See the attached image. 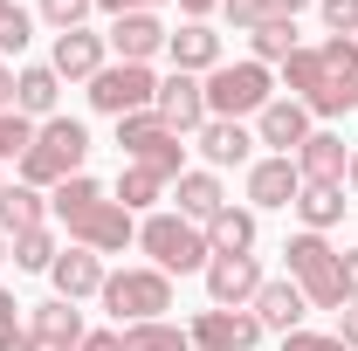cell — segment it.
Masks as SVG:
<instances>
[{
  "label": "cell",
  "instance_id": "6da1fadb",
  "mask_svg": "<svg viewBox=\"0 0 358 351\" xmlns=\"http://www.w3.org/2000/svg\"><path fill=\"white\" fill-rule=\"evenodd\" d=\"M48 214L69 227L76 248H96V255L138 248V214H124V207L110 200V186H96L90 173H69L62 186H48Z\"/></svg>",
  "mask_w": 358,
  "mask_h": 351
},
{
  "label": "cell",
  "instance_id": "7a4b0ae2",
  "mask_svg": "<svg viewBox=\"0 0 358 351\" xmlns=\"http://www.w3.org/2000/svg\"><path fill=\"white\" fill-rule=\"evenodd\" d=\"M282 83H289V96L310 117H345V110H358V42L352 35H331V42H317V48H296L282 62Z\"/></svg>",
  "mask_w": 358,
  "mask_h": 351
},
{
  "label": "cell",
  "instance_id": "3957f363",
  "mask_svg": "<svg viewBox=\"0 0 358 351\" xmlns=\"http://www.w3.org/2000/svg\"><path fill=\"white\" fill-rule=\"evenodd\" d=\"M83 159H90V131H83V117H48V124H35V145L14 159V179L21 186H35V193H48V186H62L69 173H83Z\"/></svg>",
  "mask_w": 358,
  "mask_h": 351
},
{
  "label": "cell",
  "instance_id": "277c9868",
  "mask_svg": "<svg viewBox=\"0 0 358 351\" xmlns=\"http://www.w3.org/2000/svg\"><path fill=\"white\" fill-rule=\"evenodd\" d=\"M138 248L152 255V268H166V275H200V268L214 262L207 227L186 220V214H145L138 220Z\"/></svg>",
  "mask_w": 358,
  "mask_h": 351
},
{
  "label": "cell",
  "instance_id": "5b68a950",
  "mask_svg": "<svg viewBox=\"0 0 358 351\" xmlns=\"http://www.w3.org/2000/svg\"><path fill=\"white\" fill-rule=\"evenodd\" d=\"M200 89H207V117L248 124V117H262V103H275V69H262L255 55L248 62H221L214 76H200Z\"/></svg>",
  "mask_w": 358,
  "mask_h": 351
},
{
  "label": "cell",
  "instance_id": "8992f818",
  "mask_svg": "<svg viewBox=\"0 0 358 351\" xmlns=\"http://www.w3.org/2000/svg\"><path fill=\"white\" fill-rule=\"evenodd\" d=\"M96 303L117 317V331L124 324H152V317H166L173 310V275L166 268H110L103 275V289H96Z\"/></svg>",
  "mask_w": 358,
  "mask_h": 351
},
{
  "label": "cell",
  "instance_id": "52a82bcc",
  "mask_svg": "<svg viewBox=\"0 0 358 351\" xmlns=\"http://www.w3.org/2000/svg\"><path fill=\"white\" fill-rule=\"evenodd\" d=\"M282 268H289V282L303 289V303L310 310H345V282H338V248L324 241V234H289L282 241Z\"/></svg>",
  "mask_w": 358,
  "mask_h": 351
},
{
  "label": "cell",
  "instance_id": "ba28073f",
  "mask_svg": "<svg viewBox=\"0 0 358 351\" xmlns=\"http://www.w3.org/2000/svg\"><path fill=\"white\" fill-rule=\"evenodd\" d=\"M117 152H124V166H145V173H159L166 186L186 173V138L166 131L159 110H131V117H117Z\"/></svg>",
  "mask_w": 358,
  "mask_h": 351
},
{
  "label": "cell",
  "instance_id": "9c48e42d",
  "mask_svg": "<svg viewBox=\"0 0 358 351\" xmlns=\"http://www.w3.org/2000/svg\"><path fill=\"white\" fill-rule=\"evenodd\" d=\"M83 89H90V110H103V117H131V110H152L159 76H152V62H103Z\"/></svg>",
  "mask_w": 358,
  "mask_h": 351
},
{
  "label": "cell",
  "instance_id": "30bf717a",
  "mask_svg": "<svg viewBox=\"0 0 358 351\" xmlns=\"http://www.w3.org/2000/svg\"><path fill=\"white\" fill-rule=\"evenodd\" d=\"M186 338L193 351H255L262 345V324H255V310H200L193 324H186Z\"/></svg>",
  "mask_w": 358,
  "mask_h": 351
},
{
  "label": "cell",
  "instance_id": "8fae6325",
  "mask_svg": "<svg viewBox=\"0 0 358 351\" xmlns=\"http://www.w3.org/2000/svg\"><path fill=\"white\" fill-rule=\"evenodd\" d=\"M200 275H207V303H214V310H248V303H255V289L268 282L255 255H214Z\"/></svg>",
  "mask_w": 358,
  "mask_h": 351
},
{
  "label": "cell",
  "instance_id": "7c38bea8",
  "mask_svg": "<svg viewBox=\"0 0 358 351\" xmlns=\"http://www.w3.org/2000/svg\"><path fill=\"white\" fill-rule=\"evenodd\" d=\"M310 131H317V117L296 96H275V103H262V117H255V145H268L275 159H296Z\"/></svg>",
  "mask_w": 358,
  "mask_h": 351
},
{
  "label": "cell",
  "instance_id": "4fadbf2b",
  "mask_svg": "<svg viewBox=\"0 0 358 351\" xmlns=\"http://www.w3.org/2000/svg\"><path fill=\"white\" fill-rule=\"evenodd\" d=\"M152 110H159V124L179 138H193L200 124H207V89H200V76H159V96H152Z\"/></svg>",
  "mask_w": 358,
  "mask_h": 351
},
{
  "label": "cell",
  "instance_id": "5bb4252c",
  "mask_svg": "<svg viewBox=\"0 0 358 351\" xmlns=\"http://www.w3.org/2000/svg\"><path fill=\"white\" fill-rule=\"evenodd\" d=\"M200 159H207V173H227V166H255V124H234V117H207L200 131Z\"/></svg>",
  "mask_w": 358,
  "mask_h": 351
},
{
  "label": "cell",
  "instance_id": "9a60e30c",
  "mask_svg": "<svg viewBox=\"0 0 358 351\" xmlns=\"http://www.w3.org/2000/svg\"><path fill=\"white\" fill-rule=\"evenodd\" d=\"M103 62H110V42H103L96 28H69V35H55V48H48V69H55L62 83H90Z\"/></svg>",
  "mask_w": 358,
  "mask_h": 351
},
{
  "label": "cell",
  "instance_id": "2e32d148",
  "mask_svg": "<svg viewBox=\"0 0 358 351\" xmlns=\"http://www.w3.org/2000/svg\"><path fill=\"white\" fill-rule=\"evenodd\" d=\"M296 193H303V173H296V159H255L248 166V207L255 214H275V207H296Z\"/></svg>",
  "mask_w": 358,
  "mask_h": 351
},
{
  "label": "cell",
  "instance_id": "e0dca14e",
  "mask_svg": "<svg viewBox=\"0 0 358 351\" xmlns=\"http://www.w3.org/2000/svg\"><path fill=\"white\" fill-rule=\"evenodd\" d=\"M166 21L159 14H117L110 28H103V42H110V55L117 62H152V55H166Z\"/></svg>",
  "mask_w": 358,
  "mask_h": 351
},
{
  "label": "cell",
  "instance_id": "ac0fdd59",
  "mask_svg": "<svg viewBox=\"0 0 358 351\" xmlns=\"http://www.w3.org/2000/svg\"><path fill=\"white\" fill-rule=\"evenodd\" d=\"M166 55H173L179 76H214L227 55H221V35L207 28V21H179L173 35H166Z\"/></svg>",
  "mask_w": 358,
  "mask_h": 351
},
{
  "label": "cell",
  "instance_id": "d6986e66",
  "mask_svg": "<svg viewBox=\"0 0 358 351\" xmlns=\"http://www.w3.org/2000/svg\"><path fill=\"white\" fill-rule=\"evenodd\" d=\"M103 275H110V268H103V255H96V248H76V241L48 262V282H55V296H62V303L96 296V289H103Z\"/></svg>",
  "mask_w": 358,
  "mask_h": 351
},
{
  "label": "cell",
  "instance_id": "ffe728a7",
  "mask_svg": "<svg viewBox=\"0 0 358 351\" xmlns=\"http://www.w3.org/2000/svg\"><path fill=\"white\" fill-rule=\"evenodd\" d=\"M255 324H262V331H282V338H289V331H303V317H310V303H303V289H296V282H289V275H268L262 289H255Z\"/></svg>",
  "mask_w": 358,
  "mask_h": 351
},
{
  "label": "cell",
  "instance_id": "44dd1931",
  "mask_svg": "<svg viewBox=\"0 0 358 351\" xmlns=\"http://www.w3.org/2000/svg\"><path fill=\"white\" fill-rule=\"evenodd\" d=\"M28 338H35L42 351H76L90 331H83V310H76V303L48 296V303H35V310H28Z\"/></svg>",
  "mask_w": 358,
  "mask_h": 351
},
{
  "label": "cell",
  "instance_id": "7402d4cb",
  "mask_svg": "<svg viewBox=\"0 0 358 351\" xmlns=\"http://www.w3.org/2000/svg\"><path fill=\"white\" fill-rule=\"evenodd\" d=\"M55 103H62V76H55L48 62L14 69V110H21L28 124H48V117H55Z\"/></svg>",
  "mask_w": 358,
  "mask_h": 351
},
{
  "label": "cell",
  "instance_id": "603a6c76",
  "mask_svg": "<svg viewBox=\"0 0 358 351\" xmlns=\"http://www.w3.org/2000/svg\"><path fill=\"white\" fill-rule=\"evenodd\" d=\"M345 166H352V152H345V138H338V131H310V138H303V152H296L303 186H345Z\"/></svg>",
  "mask_w": 358,
  "mask_h": 351
},
{
  "label": "cell",
  "instance_id": "cb8c5ba5",
  "mask_svg": "<svg viewBox=\"0 0 358 351\" xmlns=\"http://www.w3.org/2000/svg\"><path fill=\"white\" fill-rule=\"evenodd\" d=\"M173 200H179V214H186V220L207 227V220L227 207V186H221V173H207V166H186V173L173 179Z\"/></svg>",
  "mask_w": 358,
  "mask_h": 351
},
{
  "label": "cell",
  "instance_id": "d4e9b609",
  "mask_svg": "<svg viewBox=\"0 0 358 351\" xmlns=\"http://www.w3.org/2000/svg\"><path fill=\"white\" fill-rule=\"evenodd\" d=\"M255 234H262L255 227V207H234V200L207 220V248L214 255H255Z\"/></svg>",
  "mask_w": 358,
  "mask_h": 351
},
{
  "label": "cell",
  "instance_id": "484cf974",
  "mask_svg": "<svg viewBox=\"0 0 358 351\" xmlns=\"http://www.w3.org/2000/svg\"><path fill=\"white\" fill-rule=\"evenodd\" d=\"M289 214L303 220V234H331V227L345 220V186H303Z\"/></svg>",
  "mask_w": 358,
  "mask_h": 351
},
{
  "label": "cell",
  "instance_id": "4316f807",
  "mask_svg": "<svg viewBox=\"0 0 358 351\" xmlns=\"http://www.w3.org/2000/svg\"><path fill=\"white\" fill-rule=\"evenodd\" d=\"M303 7H317V0H221V14L241 28V35H255V28H268V21H296Z\"/></svg>",
  "mask_w": 358,
  "mask_h": 351
},
{
  "label": "cell",
  "instance_id": "83f0119b",
  "mask_svg": "<svg viewBox=\"0 0 358 351\" xmlns=\"http://www.w3.org/2000/svg\"><path fill=\"white\" fill-rule=\"evenodd\" d=\"M28 227H48V200L35 193V186H7V200H0V234L14 241V234H28Z\"/></svg>",
  "mask_w": 358,
  "mask_h": 351
},
{
  "label": "cell",
  "instance_id": "f1b7e54d",
  "mask_svg": "<svg viewBox=\"0 0 358 351\" xmlns=\"http://www.w3.org/2000/svg\"><path fill=\"white\" fill-rule=\"evenodd\" d=\"M110 200L124 207V214H159V200H166V179L145 173V166H124L117 186H110Z\"/></svg>",
  "mask_w": 358,
  "mask_h": 351
},
{
  "label": "cell",
  "instance_id": "f546056e",
  "mask_svg": "<svg viewBox=\"0 0 358 351\" xmlns=\"http://www.w3.org/2000/svg\"><path fill=\"white\" fill-rule=\"evenodd\" d=\"M55 255H62V248H55V234H48V227H28V234H14V241H7V262L21 268V275H48Z\"/></svg>",
  "mask_w": 358,
  "mask_h": 351
},
{
  "label": "cell",
  "instance_id": "4dcf8cb0",
  "mask_svg": "<svg viewBox=\"0 0 358 351\" xmlns=\"http://www.w3.org/2000/svg\"><path fill=\"white\" fill-rule=\"evenodd\" d=\"M248 48H255V62H262V69H282V62L303 48V35H296V21H268V28L248 35Z\"/></svg>",
  "mask_w": 358,
  "mask_h": 351
},
{
  "label": "cell",
  "instance_id": "1f68e13d",
  "mask_svg": "<svg viewBox=\"0 0 358 351\" xmlns=\"http://www.w3.org/2000/svg\"><path fill=\"white\" fill-rule=\"evenodd\" d=\"M124 351H193V338L166 317H152V324H124Z\"/></svg>",
  "mask_w": 358,
  "mask_h": 351
},
{
  "label": "cell",
  "instance_id": "d6a6232c",
  "mask_svg": "<svg viewBox=\"0 0 358 351\" xmlns=\"http://www.w3.org/2000/svg\"><path fill=\"white\" fill-rule=\"evenodd\" d=\"M28 303H14V289H0V351H42L35 338H28V317H21Z\"/></svg>",
  "mask_w": 358,
  "mask_h": 351
},
{
  "label": "cell",
  "instance_id": "836d02e7",
  "mask_svg": "<svg viewBox=\"0 0 358 351\" xmlns=\"http://www.w3.org/2000/svg\"><path fill=\"white\" fill-rule=\"evenodd\" d=\"M28 42H35V14H28V7H7V14H0V62L21 55Z\"/></svg>",
  "mask_w": 358,
  "mask_h": 351
},
{
  "label": "cell",
  "instance_id": "e575fe53",
  "mask_svg": "<svg viewBox=\"0 0 358 351\" xmlns=\"http://www.w3.org/2000/svg\"><path fill=\"white\" fill-rule=\"evenodd\" d=\"M28 145H35V124H28L21 110H0V166H7V159H21Z\"/></svg>",
  "mask_w": 358,
  "mask_h": 351
},
{
  "label": "cell",
  "instance_id": "d590c367",
  "mask_svg": "<svg viewBox=\"0 0 358 351\" xmlns=\"http://www.w3.org/2000/svg\"><path fill=\"white\" fill-rule=\"evenodd\" d=\"M90 7H96V0H42L35 14H42L55 35H69V28H83V21H90Z\"/></svg>",
  "mask_w": 358,
  "mask_h": 351
},
{
  "label": "cell",
  "instance_id": "8d00e7d4",
  "mask_svg": "<svg viewBox=\"0 0 358 351\" xmlns=\"http://www.w3.org/2000/svg\"><path fill=\"white\" fill-rule=\"evenodd\" d=\"M317 14L331 35H358V0H317Z\"/></svg>",
  "mask_w": 358,
  "mask_h": 351
},
{
  "label": "cell",
  "instance_id": "74e56055",
  "mask_svg": "<svg viewBox=\"0 0 358 351\" xmlns=\"http://www.w3.org/2000/svg\"><path fill=\"white\" fill-rule=\"evenodd\" d=\"M282 351H345V338H338V331H289Z\"/></svg>",
  "mask_w": 358,
  "mask_h": 351
},
{
  "label": "cell",
  "instance_id": "f35d334b",
  "mask_svg": "<svg viewBox=\"0 0 358 351\" xmlns=\"http://www.w3.org/2000/svg\"><path fill=\"white\" fill-rule=\"evenodd\" d=\"M96 7H103V14H110V21H117V14H159V7H166V0H96Z\"/></svg>",
  "mask_w": 358,
  "mask_h": 351
},
{
  "label": "cell",
  "instance_id": "ab89813d",
  "mask_svg": "<svg viewBox=\"0 0 358 351\" xmlns=\"http://www.w3.org/2000/svg\"><path fill=\"white\" fill-rule=\"evenodd\" d=\"M338 282H345V303H358V248L338 255Z\"/></svg>",
  "mask_w": 358,
  "mask_h": 351
},
{
  "label": "cell",
  "instance_id": "60d3db41",
  "mask_svg": "<svg viewBox=\"0 0 358 351\" xmlns=\"http://www.w3.org/2000/svg\"><path fill=\"white\" fill-rule=\"evenodd\" d=\"M76 351H124V331H90Z\"/></svg>",
  "mask_w": 358,
  "mask_h": 351
},
{
  "label": "cell",
  "instance_id": "b9f144b4",
  "mask_svg": "<svg viewBox=\"0 0 358 351\" xmlns=\"http://www.w3.org/2000/svg\"><path fill=\"white\" fill-rule=\"evenodd\" d=\"M338 338H345V351H358V303L338 310Z\"/></svg>",
  "mask_w": 358,
  "mask_h": 351
},
{
  "label": "cell",
  "instance_id": "7bdbcfd3",
  "mask_svg": "<svg viewBox=\"0 0 358 351\" xmlns=\"http://www.w3.org/2000/svg\"><path fill=\"white\" fill-rule=\"evenodd\" d=\"M214 7H221V0H179V14H186V21H207Z\"/></svg>",
  "mask_w": 358,
  "mask_h": 351
},
{
  "label": "cell",
  "instance_id": "ee69618b",
  "mask_svg": "<svg viewBox=\"0 0 358 351\" xmlns=\"http://www.w3.org/2000/svg\"><path fill=\"white\" fill-rule=\"evenodd\" d=\"M0 110H14V62H0Z\"/></svg>",
  "mask_w": 358,
  "mask_h": 351
},
{
  "label": "cell",
  "instance_id": "f6af8a7d",
  "mask_svg": "<svg viewBox=\"0 0 358 351\" xmlns=\"http://www.w3.org/2000/svg\"><path fill=\"white\" fill-rule=\"evenodd\" d=\"M345 186H352V200H358V152H352V166H345Z\"/></svg>",
  "mask_w": 358,
  "mask_h": 351
},
{
  "label": "cell",
  "instance_id": "bcb514c9",
  "mask_svg": "<svg viewBox=\"0 0 358 351\" xmlns=\"http://www.w3.org/2000/svg\"><path fill=\"white\" fill-rule=\"evenodd\" d=\"M7 186H14V179H7V173H0V200H7Z\"/></svg>",
  "mask_w": 358,
  "mask_h": 351
},
{
  "label": "cell",
  "instance_id": "7dc6e473",
  "mask_svg": "<svg viewBox=\"0 0 358 351\" xmlns=\"http://www.w3.org/2000/svg\"><path fill=\"white\" fill-rule=\"evenodd\" d=\"M0 262H7V234H0Z\"/></svg>",
  "mask_w": 358,
  "mask_h": 351
},
{
  "label": "cell",
  "instance_id": "c3c4849f",
  "mask_svg": "<svg viewBox=\"0 0 358 351\" xmlns=\"http://www.w3.org/2000/svg\"><path fill=\"white\" fill-rule=\"evenodd\" d=\"M7 7H14V0H0V14H7Z\"/></svg>",
  "mask_w": 358,
  "mask_h": 351
},
{
  "label": "cell",
  "instance_id": "681fc988",
  "mask_svg": "<svg viewBox=\"0 0 358 351\" xmlns=\"http://www.w3.org/2000/svg\"><path fill=\"white\" fill-rule=\"evenodd\" d=\"M352 42H358V35H352Z\"/></svg>",
  "mask_w": 358,
  "mask_h": 351
}]
</instances>
